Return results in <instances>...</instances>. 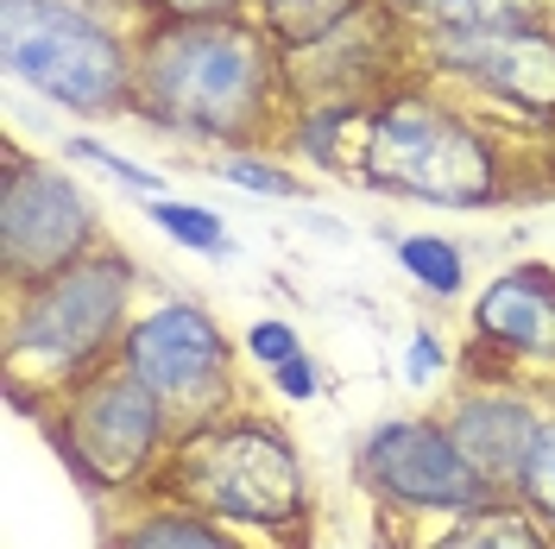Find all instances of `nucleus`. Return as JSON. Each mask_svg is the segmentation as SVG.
Here are the masks:
<instances>
[{"label":"nucleus","mask_w":555,"mask_h":549,"mask_svg":"<svg viewBox=\"0 0 555 549\" xmlns=\"http://www.w3.org/2000/svg\"><path fill=\"white\" fill-rule=\"evenodd\" d=\"M404 26L423 33H474V26H518V20H543L550 0H385Z\"/></svg>","instance_id":"obj_15"},{"label":"nucleus","mask_w":555,"mask_h":549,"mask_svg":"<svg viewBox=\"0 0 555 549\" xmlns=\"http://www.w3.org/2000/svg\"><path fill=\"white\" fill-rule=\"evenodd\" d=\"M51 443L82 486L133 493V486L158 481V468L177 443V417L165 411V398L152 385H139L120 360H107L102 373H89L57 398Z\"/></svg>","instance_id":"obj_6"},{"label":"nucleus","mask_w":555,"mask_h":549,"mask_svg":"<svg viewBox=\"0 0 555 549\" xmlns=\"http://www.w3.org/2000/svg\"><path fill=\"white\" fill-rule=\"evenodd\" d=\"M7 76L69 114H114L133 102V44L82 0H0Z\"/></svg>","instance_id":"obj_5"},{"label":"nucleus","mask_w":555,"mask_h":549,"mask_svg":"<svg viewBox=\"0 0 555 549\" xmlns=\"http://www.w3.org/2000/svg\"><path fill=\"white\" fill-rule=\"evenodd\" d=\"M474 335L524 367H555V272L518 266L492 278L474 304Z\"/></svg>","instance_id":"obj_12"},{"label":"nucleus","mask_w":555,"mask_h":549,"mask_svg":"<svg viewBox=\"0 0 555 549\" xmlns=\"http://www.w3.org/2000/svg\"><path fill=\"white\" fill-rule=\"evenodd\" d=\"M518 499L543 518V524H555V411H543V423H537V443H530V461H524Z\"/></svg>","instance_id":"obj_19"},{"label":"nucleus","mask_w":555,"mask_h":549,"mask_svg":"<svg viewBox=\"0 0 555 549\" xmlns=\"http://www.w3.org/2000/svg\"><path fill=\"white\" fill-rule=\"evenodd\" d=\"M215 171L228 177V183H241V190H259V196H297V171H278V165H266V158H221Z\"/></svg>","instance_id":"obj_21"},{"label":"nucleus","mask_w":555,"mask_h":549,"mask_svg":"<svg viewBox=\"0 0 555 549\" xmlns=\"http://www.w3.org/2000/svg\"><path fill=\"white\" fill-rule=\"evenodd\" d=\"M272 385L291 398V405H310L315 392H322V379H315V360H310V354H291L284 367H272Z\"/></svg>","instance_id":"obj_23"},{"label":"nucleus","mask_w":555,"mask_h":549,"mask_svg":"<svg viewBox=\"0 0 555 549\" xmlns=\"http://www.w3.org/2000/svg\"><path fill=\"white\" fill-rule=\"evenodd\" d=\"M145 215H152V228H165L177 246H190V253H208V259H221L228 253V228H221V215H208V208H196V203H145Z\"/></svg>","instance_id":"obj_18"},{"label":"nucleus","mask_w":555,"mask_h":549,"mask_svg":"<svg viewBox=\"0 0 555 549\" xmlns=\"http://www.w3.org/2000/svg\"><path fill=\"white\" fill-rule=\"evenodd\" d=\"M152 499L221 518L234 531H291L310 512V481L284 430L228 411L177 436L152 481Z\"/></svg>","instance_id":"obj_3"},{"label":"nucleus","mask_w":555,"mask_h":549,"mask_svg":"<svg viewBox=\"0 0 555 549\" xmlns=\"http://www.w3.org/2000/svg\"><path fill=\"white\" fill-rule=\"evenodd\" d=\"M139 385H152L177 417V436L196 430L208 417H228L234 405V347L221 335V322L196 304H158L120 335L114 354Z\"/></svg>","instance_id":"obj_8"},{"label":"nucleus","mask_w":555,"mask_h":549,"mask_svg":"<svg viewBox=\"0 0 555 549\" xmlns=\"http://www.w3.org/2000/svg\"><path fill=\"white\" fill-rule=\"evenodd\" d=\"M114 549H253L234 531V524H221V518H203L190 512V506H158V512H139L120 537H114Z\"/></svg>","instance_id":"obj_14"},{"label":"nucleus","mask_w":555,"mask_h":549,"mask_svg":"<svg viewBox=\"0 0 555 549\" xmlns=\"http://www.w3.org/2000/svg\"><path fill=\"white\" fill-rule=\"evenodd\" d=\"M537 423H543V411L524 405L518 392H499V385L461 392L454 411H449L454 443L467 448V461H474L505 499H518L524 461H530V443H537Z\"/></svg>","instance_id":"obj_11"},{"label":"nucleus","mask_w":555,"mask_h":549,"mask_svg":"<svg viewBox=\"0 0 555 549\" xmlns=\"http://www.w3.org/2000/svg\"><path fill=\"white\" fill-rule=\"evenodd\" d=\"M353 474L385 512H416V518H467L505 499L467 461V448L454 443L449 417H391V423H379L353 455Z\"/></svg>","instance_id":"obj_7"},{"label":"nucleus","mask_w":555,"mask_h":549,"mask_svg":"<svg viewBox=\"0 0 555 549\" xmlns=\"http://www.w3.org/2000/svg\"><path fill=\"white\" fill-rule=\"evenodd\" d=\"M442 367H449V354L436 347V335H429V329H416V335H411V360H404L411 385H429V379L442 373Z\"/></svg>","instance_id":"obj_25"},{"label":"nucleus","mask_w":555,"mask_h":549,"mask_svg":"<svg viewBox=\"0 0 555 549\" xmlns=\"http://www.w3.org/2000/svg\"><path fill=\"white\" fill-rule=\"evenodd\" d=\"M95 241H102V215L57 165L33 152L0 158V266L13 291L89 259Z\"/></svg>","instance_id":"obj_9"},{"label":"nucleus","mask_w":555,"mask_h":549,"mask_svg":"<svg viewBox=\"0 0 555 549\" xmlns=\"http://www.w3.org/2000/svg\"><path fill=\"white\" fill-rule=\"evenodd\" d=\"M278 38L253 13L208 20H145L133 38V102L145 120L215 145L266 139L284 102Z\"/></svg>","instance_id":"obj_1"},{"label":"nucleus","mask_w":555,"mask_h":549,"mask_svg":"<svg viewBox=\"0 0 555 549\" xmlns=\"http://www.w3.org/2000/svg\"><path fill=\"white\" fill-rule=\"evenodd\" d=\"M133 304V266L120 253H89L64 272L20 291L7 322V373L20 398H64L120 354Z\"/></svg>","instance_id":"obj_2"},{"label":"nucleus","mask_w":555,"mask_h":549,"mask_svg":"<svg viewBox=\"0 0 555 549\" xmlns=\"http://www.w3.org/2000/svg\"><path fill=\"white\" fill-rule=\"evenodd\" d=\"M152 20H208V13H241L246 0H139Z\"/></svg>","instance_id":"obj_24"},{"label":"nucleus","mask_w":555,"mask_h":549,"mask_svg":"<svg viewBox=\"0 0 555 549\" xmlns=\"http://www.w3.org/2000/svg\"><path fill=\"white\" fill-rule=\"evenodd\" d=\"M423 58L474 82L524 114H555V26L518 20V26H474V33H423Z\"/></svg>","instance_id":"obj_10"},{"label":"nucleus","mask_w":555,"mask_h":549,"mask_svg":"<svg viewBox=\"0 0 555 549\" xmlns=\"http://www.w3.org/2000/svg\"><path fill=\"white\" fill-rule=\"evenodd\" d=\"M353 177L436 208H486L499 196V145L454 107L423 95H385L353 127Z\"/></svg>","instance_id":"obj_4"},{"label":"nucleus","mask_w":555,"mask_h":549,"mask_svg":"<svg viewBox=\"0 0 555 549\" xmlns=\"http://www.w3.org/2000/svg\"><path fill=\"white\" fill-rule=\"evenodd\" d=\"M398 266H404L423 291H436V297H454L461 278H467L461 246L442 241V234H404V241H398Z\"/></svg>","instance_id":"obj_17"},{"label":"nucleus","mask_w":555,"mask_h":549,"mask_svg":"<svg viewBox=\"0 0 555 549\" xmlns=\"http://www.w3.org/2000/svg\"><path fill=\"white\" fill-rule=\"evenodd\" d=\"M291 354H304V342H297V329H291V322L266 316V322H253V329H246V360H259L266 373H272V367H284Z\"/></svg>","instance_id":"obj_22"},{"label":"nucleus","mask_w":555,"mask_h":549,"mask_svg":"<svg viewBox=\"0 0 555 549\" xmlns=\"http://www.w3.org/2000/svg\"><path fill=\"white\" fill-rule=\"evenodd\" d=\"M69 152H76L82 165H95V171L120 177V183H127V190H139V196H165V177H158V171H145V165H127L120 152H107V145H95V139H69Z\"/></svg>","instance_id":"obj_20"},{"label":"nucleus","mask_w":555,"mask_h":549,"mask_svg":"<svg viewBox=\"0 0 555 549\" xmlns=\"http://www.w3.org/2000/svg\"><path fill=\"white\" fill-rule=\"evenodd\" d=\"M253 7V20L278 38V51H297V44H310V38L335 33L341 20H353L366 0H246Z\"/></svg>","instance_id":"obj_16"},{"label":"nucleus","mask_w":555,"mask_h":549,"mask_svg":"<svg viewBox=\"0 0 555 549\" xmlns=\"http://www.w3.org/2000/svg\"><path fill=\"white\" fill-rule=\"evenodd\" d=\"M429 549H555V524H543L524 499H499L486 512L449 518V531Z\"/></svg>","instance_id":"obj_13"}]
</instances>
